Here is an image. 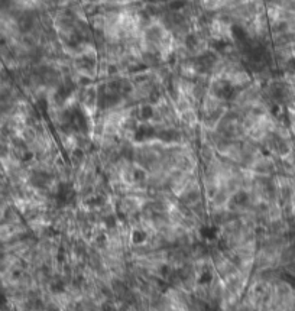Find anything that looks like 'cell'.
Here are the masks:
<instances>
[{
    "label": "cell",
    "instance_id": "cell-1",
    "mask_svg": "<svg viewBox=\"0 0 295 311\" xmlns=\"http://www.w3.org/2000/svg\"><path fill=\"white\" fill-rule=\"evenodd\" d=\"M287 29H288V34L293 36V38H295V15H293L288 21H287Z\"/></svg>",
    "mask_w": 295,
    "mask_h": 311
},
{
    "label": "cell",
    "instance_id": "cell-2",
    "mask_svg": "<svg viewBox=\"0 0 295 311\" xmlns=\"http://www.w3.org/2000/svg\"><path fill=\"white\" fill-rule=\"evenodd\" d=\"M288 48H290V52H291V57L295 60V38L293 41L288 42Z\"/></svg>",
    "mask_w": 295,
    "mask_h": 311
}]
</instances>
